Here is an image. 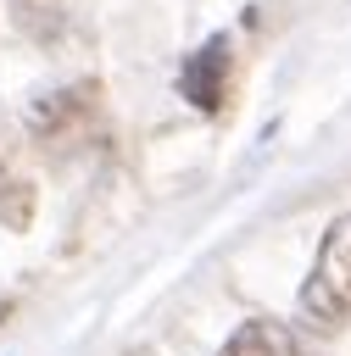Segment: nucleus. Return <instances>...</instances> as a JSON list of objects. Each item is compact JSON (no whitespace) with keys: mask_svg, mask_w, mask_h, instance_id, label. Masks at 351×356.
I'll use <instances>...</instances> for the list:
<instances>
[{"mask_svg":"<svg viewBox=\"0 0 351 356\" xmlns=\"http://www.w3.org/2000/svg\"><path fill=\"white\" fill-rule=\"evenodd\" d=\"M295 306H301V317L312 328H345L351 323V211L329 222Z\"/></svg>","mask_w":351,"mask_h":356,"instance_id":"nucleus-1","label":"nucleus"},{"mask_svg":"<svg viewBox=\"0 0 351 356\" xmlns=\"http://www.w3.org/2000/svg\"><path fill=\"white\" fill-rule=\"evenodd\" d=\"M228 78H234V44H228V33H212V39H206L201 50H189V61L178 67V95H184L195 111L217 117L223 100H228Z\"/></svg>","mask_w":351,"mask_h":356,"instance_id":"nucleus-2","label":"nucleus"},{"mask_svg":"<svg viewBox=\"0 0 351 356\" xmlns=\"http://www.w3.org/2000/svg\"><path fill=\"white\" fill-rule=\"evenodd\" d=\"M95 95H100L95 83H67V89L33 100L28 106V134L33 139H67V134H78L89 122V111H95Z\"/></svg>","mask_w":351,"mask_h":356,"instance_id":"nucleus-3","label":"nucleus"},{"mask_svg":"<svg viewBox=\"0 0 351 356\" xmlns=\"http://www.w3.org/2000/svg\"><path fill=\"white\" fill-rule=\"evenodd\" d=\"M6 6H11V28L45 50L78 28V0H6Z\"/></svg>","mask_w":351,"mask_h":356,"instance_id":"nucleus-4","label":"nucleus"},{"mask_svg":"<svg viewBox=\"0 0 351 356\" xmlns=\"http://www.w3.org/2000/svg\"><path fill=\"white\" fill-rule=\"evenodd\" d=\"M223 356H306V345L279 323V317H245L228 339Z\"/></svg>","mask_w":351,"mask_h":356,"instance_id":"nucleus-5","label":"nucleus"},{"mask_svg":"<svg viewBox=\"0 0 351 356\" xmlns=\"http://www.w3.org/2000/svg\"><path fill=\"white\" fill-rule=\"evenodd\" d=\"M28 200H33V189L28 184H11V200H0V217L11 228H28Z\"/></svg>","mask_w":351,"mask_h":356,"instance_id":"nucleus-6","label":"nucleus"},{"mask_svg":"<svg viewBox=\"0 0 351 356\" xmlns=\"http://www.w3.org/2000/svg\"><path fill=\"white\" fill-rule=\"evenodd\" d=\"M6 312H11V306H0V323H6Z\"/></svg>","mask_w":351,"mask_h":356,"instance_id":"nucleus-7","label":"nucleus"}]
</instances>
